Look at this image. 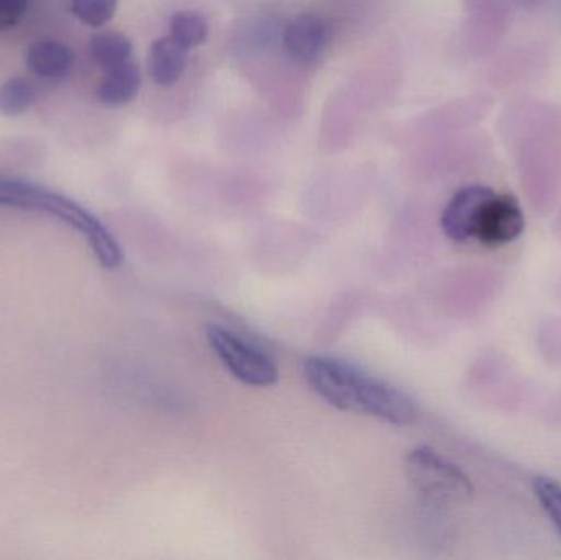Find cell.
I'll return each mask as SVG.
<instances>
[{
    "instance_id": "cell-1",
    "label": "cell",
    "mask_w": 561,
    "mask_h": 560,
    "mask_svg": "<svg viewBox=\"0 0 561 560\" xmlns=\"http://www.w3.org/2000/svg\"><path fill=\"white\" fill-rule=\"evenodd\" d=\"M302 368L313 393L336 410L366 414L399 427L417 418V407L408 395L348 362L313 355Z\"/></svg>"
},
{
    "instance_id": "cell-2",
    "label": "cell",
    "mask_w": 561,
    "mask_h": 560,
    "mask_svg": "<svg viewBox=\"0 0 561 560\" xmlns=\"http://www.w3.org/2000/svg\"><path fill=\"white\" fill-rule=\"evenodd\" d=\"M442 229L454 242L504 247L523 236L526 217L510 194L471 184L448 201L442 214Z\"/></svg>"
},
{
    "instance_id": "cell-3",
    "label": "cell",
    "mask_w": 561,
    "mask_h": 560,
    "mask_svg": "<svg viewBox=\"0 0 561 560\" xmlns=\"http://www.w3.org/2000/svg\"><path fill=\"white\" fill-rule=\"evenodd\" d=\"M0 207L35 210L56 217L84 237L104 268L117 270L124 263V252L111 230L98 217L68 197L33 184L0 180Z\"/></svg>"
},
{
    "instance_id": "cell-4",
    "label": "cell",
    "mask_w": 561,
    "mask_h": 560,
    "mask_svg": "<svg viewBox=\"0 0 561 560\" xmlns=\"http://www.w3.org/2000/svg\"><path fill=\"white\" fill-rule=\"evenodd\" d=\"M405 472L419 495L435 506L463 505L473 496L470 479L460 467L432 450L417 447L405 457Z\"/></svg>"
},
{
    "instance_id": "cell-5",
    "label": "cell",
    "mask_w": 561,
    "mask_h": 560,
    "mask_svg": "<svg viewBox=\"0 0 561 560\" xmlns=\"http://www.w3.org/2000/svg\"><path fill=\"white\" fill-rule=\"evenodd\" d=\"M206 335L207 342L222 362L224 367L237 380L255 388L273 387L278 384V367L265 352L253 347L236 332L219 324L207 325Z\"/></svg>"
},
{
    "instance_id": "cell-6",
    "label": "cell",
    "mask_w": 561,
    "mask_h": 560,
    "mask_svg": "<svg viewBox=\"0 0 561 560\" xmlns=\"http://www.w3.org/2000/svg\"><path fill=\"white\" fill-rule=\"evenodd\" d=\"M329 43V26L317 13L304 12L294 16L284 30V46L297 61H317Z\"/></svg>"
},
{
    "instance_id": "cell-7",
    "label": "cell",
    "mask_w": 561,
    "mask_h": 560,
    "mask_svg": "<svg viewBox=\"0 0 561 560\" xmlns=\"http://www.w3.org/2000/svg\"><path fill=\"white\" fill-rule=\"evenodd\" d=\"M187 52L181 43L171 35L154 39L148 55V71L151 79L161 88L176 84L187 68Z\"/></svg>"
},
{
    "instance_id": "cell-8",
    "label": "cell",
    "mask_w": 561,
    "mask_h": 560,
    "mask_svg": "<svg viewBox=\"0 0 561 560\" xmlns=\"http://www.w3.org/2000/svg\"><path fill=\"white\" fill-rule=\"evenodd\" d=\"M26 66L38 78L59 81L68 78L75 66V53L68 45L55 39L36 42L26 49Z\"/></svg>"
},
{
    "instance_id": "cell-9",
    "label": "cell",
    "mask_w": 561,
    "mask_h": 560,
    "mask_svg": "<svg viewBox=\"0 0 561 560\" xmlns=\"http://www.w3.org/2000/svg\"><path fill=\"white\" fill-rule=\"evenodd\" d=\"M104 72V78L95 89V95L101 104L122 107L137 98L141 85V72L134 58Z\"/></svg>"
},
{
    "instance_id": "cell-10",
    "label": "cell",
    "mask_w": 561,
    "mask_h": 560,
    "mask_svg": "<svg viewBox=\"0 0 561 560\" xmlns=\"http://www.w3.org/2000/svg\"><path fill=\"white\" fill-rule=\"evenodd\" d=\"M89 52L95 65L104 71L134 58V45L121 32H102L92 36Z\"/></svg>"
},
{
    "instance_id": "cell-11",
    "label": "cell",
    "mask_w": 561,
    "mask_h": 560,
    "mask_svg": "<svg viewBox=\"0 0 561 560\" xmlns=\"http://www.w3.org/2000/svg\"><path fill=\"white\" fill-rule=\"evenodd\" d=\"M38 99V89L28 79L13 78L0 85V114L16 117L25 114Z\"/></svg>"
},
{
    "instance_id": "cell-12",
    "label": "cell",
    "mask_w": 561,
    "mask_h": 560,
    "mask_svg": "<svg viewBox=\"0 0 561 560\" xmlns=\"http://www.w3.org/2000/svg\"><path fill=\"white\" fill-rule=\"evenodd\" d=\"M207 33H209V26L201 13L184 10V12L174 13L171 19L170 35L184 48L193 49L203 45L207 39Z\"/></svg>"
},
{
    "instance_id": "cell-13",
    "label": "cell",
    "mask_w": 561,
    "mask_h": 560,
    "mask_svg": "<svg viewBox=\"0 0 561 560\" xmlns=\"http://www.w3.org/2000/svg\"><path fill=\"white\" fill-rule=\"evenodd\" d=\"M118 0H71L72 13L84 25L101 28L114 19Z\"/></svg>"
},
{
    "instance_id": "cell-14",
    "label": "cell",
    "mask_w": 561,
    "mask_h": 560,
    "mask_svg": "<svg viewBox=\"0 0 561 560\" xmlns=\"http://www.w3.org/2000/svg\"><path fill=\"white\" fill-rule=\"evenodd\" d=\"M534 493L561 536V485L549 477L534 480Z\"/></svg>"
},
{
    "instance_id": "cell-15",
    "label": "cell",
    "mask_w": 561,
    "mask_h": 560,
    "mask_svg": "<svg viewBox=\"0 0 561 560\" xmlns=\"http://www.w3.org/2000/svg\"><path fill=\"white\" fill-rule=\"evenodd\" d=\"M28 0H0V32L12 28L25 15Z\"/></svg>"
}]
</instances>
